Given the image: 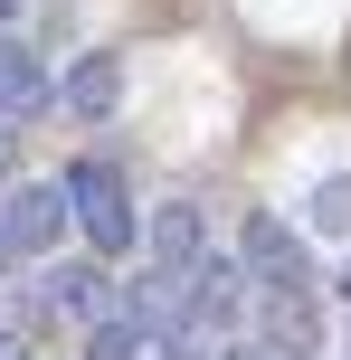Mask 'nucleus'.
<instances>
[{
    "label": "nucleus",
    "instance_id": "nucleus-10",
    "mask_svg": "<svg viewBox=\"0 0 351 360\" xmlns=\"http://www.w3.org/2000/svg\"><path fill=\"white\" fill-rule=\"evenodd\" d=\"M57 95H67V114H86V124H105V114L124 105V67H114V57H86V67H76V76H67Z\"/></svg>",
    "mask_w": 351,
    "mask_h": 360
},
{
    "label": "nucleus",
    "instance_id": "nucleus-1",
    "mask_svg": "<svg viewBox=\"0 0 351 360\" xmlns=\"http://www.w3.org/2000/svg\"><path fill=\"white\" fill-rule=\"evenodd\" d=\"M57 190H67V228H86L95 256H124V247H133L143 218H133V190H124V171H114V162H95V152H86Z\"/></svg>",
    "mask_w": 351,
    "mask_h": 360
},
{
    "label": "nucleus",
    "instance_id": "nucleus-14",
    "mask_svg": "<svg viewBox=\"0 0 351 360\" xmlns=\"http://www.w3.org/2000/svg\"><path fill=\"white\" fill-rule=\"evenodd\" d=\"M0 360H38V351H29V342H19V332H0Z\"/></svg>",
    "mask_w": 351,
    "mask_h": 360
},
{
    "label": "nucleus",
    "instance_id": "nucleus-12",
    "mask_svg": "<svg viewBox=\"0 0 351 360\" xmlns=\"http://www.w3.org/2000/svg\"><path fill=\"white\" fill-rule=\"evenodd\" d=\"M219 360H285L276 342H257V332H238V342H219Z\"/></svg>",
    "mask_w": 351,
    "mask_h": 360
},
{
    "label": "nucleus",
    "instance_id": "nucleus-4",
    "mask_svg": "<svg viewBox=\"0 0 351 360\" xmlns=\"http://www.w3.org/2000/svg\"><path fill=\"white\" fill-rule=\"evenodd\" d=\"M57 228H67V190L57 180H29V190L0 199V266H19V256H48Z\"/></svg>",
    "mask_w": 351,
    "mask_h": 360
},
{
    "label": "nucleus",
    "instance_id": "nucleus-11",
    "mask_svg": "<svg viewBox=\"0 0 351 360\" xmlns=\"http://www.w3.org/2000/svg\"><path fill=\"white\" fill-rule=\"evenodd\" d=\"M304 228H314V237H351V171H333V180L314 190V209H304Z\"/></svg>",
    "mask_w": 351,
    "mask_h": 360
},
{
    "label": "nucleus",
    "instance_id": "nucleus-8",
    "mask_svg": "<svg viewBox=\"0 0 351 360\" xmlns=\"http://www.w3.org/2000/svg\"><path fill=\"white\" fill-rule=\"evenodd\" d=\"M200 256H209V228H200V209H181V199H171V209H152V266L190 275Z\"/></svg>",
    "mask_w": 351,
    "mask_h": 360
},
{
    "label": "nucleus",
    "instance_id": "nucleus-7",
    "mask_svg": "<svg viewBox=\"0 0 351 360\" xmlns=\"http://www.w3.org/2000/svg\"><path fill=\"white\" fill-rule=\"evenodd\" d=\"M86 360H181V332H152V323H133V313H105V323L86 332Z\"/></svg>",
    "mask_w": 351,
    "mask_h": 360
},
{
    "label": "nucleus",
    "instance_id": "nucleus-9",
    "mask_svg": "<svg viewBox=\"0 0 351 360\" xmlns=\"http://www.w3.org/2000/svg\"><path fill=\"white\" fill-rule=\"evenodd\" d=\"M48 95H57V86H48V67H38L29 48H10V38H0V114H10V124H29Z\"/></svg>",
    "mask_w": 351,
    "mask_h": 360
},
{
    "label": "nucleus",
    "instance_id": "nucleus-16",
    "mask_svg": "<svg viewBox=\"0 0 351 360\" xmlns=\"http://www.w3.org/2000/svg\"><path fill=\"white\" fill-rule=\"evenodd\" d=\"M342 294H351V275H342Z\"/></svg>",
    "mask_w": 351,
    "mask_h": 360
},
{
    "label": "nucleus",
    "instance_id": "nucleus-6",
    "mask_svg": "<svg viewBox=\"0 0 351 360\" xmlns=\"http://www.w3.org/2000/svg\"><path fill=\"white\" fill-rule=\"evenodd\" d=\"M38 313H67V323H105L114 313V275H105V256H95V266H57L48 275V294H38Z\"/></svg>",
    "mask_w": 351,
    "mask_h": 360
},
{
    "label": "nucleus",
    "instance_id": "nucleus-13",
    "mask_svg": "<svg viewBox=\"0 0 351 360\" xmlns=\"http://www.w3.org/2000/svg\"><path fill=\"white\" fill-rule=\"evenodd\" d=\"M10 162H19V124L0 114V180H10Z\"/></svg>",
    "mask_w": 351,
    "mask_h": 360
},
{
    "label": "nucleus",
    "instance_id": "nucleus-5",
    "mask_svg": "<svg viewBox=\"0 0 351 360\" xmlns=\"http://www.w3.org/2000/svg\"><path fill=\"white\" fill-rule=\"evenodd\" d=\"M257 342H276L285 360H323V304L314 294H257Z\"/></svg>",
    "mask_w": 351,
    "mask_h": 360
},
{
    "label": "nucleus",
    "instance_id": "nucleus-2",
    "mask_svg": "<svg viewBox=\"0 0 351 360\" xmlns=\"http://www.w3.org/2000/svg\"><path fill=\"white\" fill-rule=\"evenodd\" d=\"M238 332H247V266L238 256H200V266H190V294H181V342L219 351V342H238Z\"/></svg>",
    "mask_w": 351,
    "mask_h": 360
},
{
    "label": "nucleus",
    "instance_id": "nucleus-15",
    "mask_svg": "<svg viewBox=\"0 0 351 360\" xmlns=\"http://www.w3.org/2000/svg\"><path fill=\"white\" fill-rule=\"evenodd\" d=\"M10 19H19V0H0V29H10Z\"/></svg>",
    "mask_w": 351,
    "mask_h": 360
},
{
    "label": "nucleus",
    "instance_id": "nucleus-3",
    "mask_svg": "<svg viewBox=\"0 0 351 360\" xmlns=\"http://www.w3.org/2000/svg\"><path fill=\"white\" fill-rule=\"evenodd\" d=\"M238 266H247L257 294H314V256H304V237L285 228L276 209H257V218L238 228Z\"/></svg>",
    "mask_w": 351,
    "mask_h": 360
}]
</instances>
